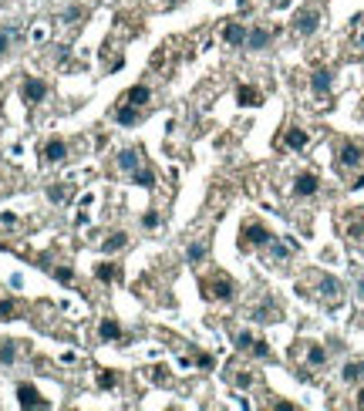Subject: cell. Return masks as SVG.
I'll return each instance as SVG.
<instances>
[{
	"label": "cell",
	"mask_w": 364,
	"mask_h": 411,
	"mask_svg": "<svg viewBox=\"0 0 364 411\" xmlns=\"http://www.w3.org/2000/svg\"><path fill=\"white\" fill-rule=\"evenodd\" d=\"M250 354H253V357H270V344H267L263 337H253V344H250Z\"/></svg>",
	"instance_id": "29"
},
{
	"label": "cell",
	"mask_w": 364,
	"mask_h": 411,
	"mask_svg": "<svg viewBox=\"0 0 364 411\" xmlns=\"http://www.w3.org/2000/svg\"><path fill=\"white\" fill-rule=\"evenodd\" d=\"M115 122L119 125H138L142 122V111H138L135 105H125V102H121V105L115 108Z\"/></svg>",
	"instance_id": "15"
},
{
	"label": "cell",
	"mask_w": 364,
	"mask_h": 411,
	"mask_svg": "<svg viewBox=\"0 0 364 411\" xmlns=\"http://www.w3.org/2000/svg\"><path fill=\"white\" fill-rule=\"evenodd\" d=\"M307 364H310V367H324V364H327V350L320 348V344H310V348H307Z\"/></svg>",
	"instance_id": "21"
},
{
	"label": "cell",
	"mask_w": 364,
	"mask_h": 411,
	"mask_svg": "<svg viewBox=\"0 0 364 411\" xmlns=\"http://www.w3.org/2000/svg\"><path fill=\"white\" fill-rule=\"evenodd\" d=\"M354 405H358V408H364V388L358 391V401H354Z\"/></svg>",
	"instance_id": "42"
},
{
	"label": "cell",
	"mask_w": 364,
	"mask_h": 411,
	"mask_svg": "<svg viewBox=\"0 0 364 411\" xmlns=\"http://www.w3.org/2000/svg\"><path fill=\"white\" fill-rule=\"evenodd\" d=\"M233 381H236V384H240V388H250V384H253V381H257V378H253V374H250V371H243V367H240V371H236V374H233Z\"/></svg>",
	"instance_id": "36"
},
{
	"label": "cell",
	"mask_w": 364,
	"mask_h": 411,
	"mask_svg": "<svg viewBox=\"0 0 364 411\" xmlns=\"http://www.w3.org/2000/svg\"><path fill=\"white\" fill-rule=\"evenodd\" d=\"M320 192V179L314 172H301L297 179H293V196L297 199H314Z\"/></svg>",
	"instance_id": "5"
},
{
	"label": "cell",
	"mask_w": 364,
	"mask_h": 411,
	"mask_svg": "<svg viewBox=\"0 0 364 411\" xmlns=\"http://www.w3.org/2000/svg\"><path fill=\"white\" fill-rule=\"evenodd\" d=\"M358 44H361V47H364V31H361V41H358Z\"/></svg>",
	"instance_id": "44"
},
{
	"label": "cell",
	"mask_w": 364,
	"mask_h": 411,
	"mask_svg": "<svg viewBox=\"0 0 364 411\" xmlns=\"http://www.w3.org/2000/svg\"><path fill=\"white\" fill-rule=\"evenodd\" d=\"M132 183L152 189V185H155V172H152V168H145V166H138L135 172H132Z\"/></svg>",
	"instance_id": "22"
},
{
	"label": "cell",
	"mask_w": 364,
	"mask_h": 411,
	"mask_svg": "<svg viewBox=\"0 0 364 411\" xmlns=\"http://www.w3.org/2000/svg\"><path fill=\"white\" fill-rule=\"evenodd\" d=\"M95 276H98L102 283H111V280L119 276V266H115V263H98V266H95Z\"/></svg>",
	"instance_id": "26"
},
{
	"label": "cell",
	"mask_w": 364,
	"mask_h": 411,
	"mask_svg": "<svg viewBox=\"0 0 364 411\" xmlns=\"http://www.w3.org/2000/svg\"><path fill=\"white\" fill-rule=\"evenodd\" d=\"M253 320H263V324H273L277 320V307L270 304V300H263L260 307H253V314H250Z\"/></svg>",
	"instance_id": "19"
},
{
	"label": "cell",
	"mask_w": 364,
	"mask_h": 411,
	"mask_svg": "<svg viewBox=\"0 0 364 411\" xmlns=\"http://www.w3.org/2000/svg\"><path fill=\"white\" fill-rule=\"evenodd\" d=\"M115 384H119V374H115V371H102V374H98V388H105V391H111Z\"/></svg>",
	"instance_id": "32"
},
{
	"label": "cell",
	"mask_w": 364,
	"mask_h": 411,
	"mask_svg": "<svg viewBox=\"0 0 364 411\" xmlns=\"http://www.w3.org/2000/svg\"><path fill=\"white\" fill-rule=\"evenodd\" d=\"M78 17H85V7H68V11H64V20H68V24H78Z\"/></svg>",
	"instance_id": "37"
},
{
	"label": "cell",
	"mask_w": 364,
	"mask_h": 411,
	"mask_svg": "<svg viewBox=\"0 0 364 411\" xmlns=\"http://www.w3.org/2000/svg\"><path fill=\"white\" fill-rule=\"evenodd\" d=\"M115 162H119L121 172H128V176H132V172H135V168L142 166V152H138V149H121Z\"/></svg>",
	"instance_id": "12"
},
{
	"label": "cell",
	"mask_w": 364,
	"mask_h": 411,
	"mask_svg": "<svg viewBox=\"0 0 364 411\" xmlns=\"http://www.w3.org/2000/svg\"><path fill=\"white\" fill-rule=\"evenodd\" d=\"M17 401H20V408H47V401L41 398V391L34 388V384H17Z\"/></svg>",
	"instance_id": "7"
},
{
	"label": "cell",
	"mask_w": 364,
	"mask_h": 411,
	"mask_svg": "<svg viewBox=\"0 0 364 411\" xmlns=\"http://www.w3.org/2000/svg\"><path fill=\"white\" fill-rule=\"evenodd\" d=\"M270 7H287V0H267Z\"/></svg>",
	"instance_id": "41"
},
{
	"label": "cell",
	"mask_w": 364,
	"mask_h": 411,
	"mask_svg": "<svg viewBox=\"0 0 364 411\" xmlns=\"http://www.w3.org/2000/svg\"><path fill=\"white\" fill-rule=\"evenodd\" d=\"M317 287H320V297L327 300V307H334V304H341V283L334 280V276H317Z\"/></svg>",
	"instance_id": "9"
},
{
	"label": "cell",
	"mask_w": 364,
	"mask_h": 411,
	"mask_svg": "<svg viewBox=\"0 0 364 411\" xmlns=\"http://www.w3.org/2000/svg\"><path fill=\"white\" fill-rule=\"evenodd\" d=\"M341 381H348V384L364 381V364H361V361H348V364H344V371H341Z\"/></svg>",
	"instance_id": "17"
},
{
	"label": "cell",
	"mask_w": 364,
	"mask_h": 411,
	"mask_svg": "<svg viewBox=\"0 0 364 411\" xmlns=\"http://www.w3.org/2000/svg\"><path fill=\"white\" fill-rule=\"evenodd\" d=\"M358 293H361V304H364V280H361V283H358Z\"/></svg>",
	"instance_id": "43"
},
{
	"label": "cell",
	"mask_w": 364,
	"mask_h": 411,
	"mask_svg": "<svg viewBox=\"0 0 364 411\" xmlns=\"http://www.w3.org/2000/svg\"><path fill=\"white\" fill-rule=\"evenodd\" d=\"M0 223H4V226H14L17 219H14V213H4V216H0Z\"/></svg>",
	"instance_id": "40"
},
{
	"label": "cell",
	"mask_w": 364,
	"mask_h": 411,
	"mask_svg": "<svg viewBox=\"0 0 364 411\" xmlns=\"http://www.w3.org/2000/svg\"><path fill=\"white\" fill-rule=\"evenodd\" d=\"M125 246H128V236H125L121 229H115V233H108V240L102 243V253H119Z\"/></svg>",
	"instance_id": "16"
},
{
	"label": "cell",
	"mask_w": 364,
	"mask_h": 411,
	"mask_svg": "<svg viewBox=\"0 0 364 411\" xmlns=\"http://www.w3.org/2000/svg\"><path fill=\"white\" fill-rule=\"evenodd\" d=\"M159 223H162V216L155 213V209H149V213L142 216V226L145 229H159Z\"/></svg>",
	"instance_id": "35"
},
{
	"label": "cell",
	"mask_w": 364,
	"mask_h": 411,
	"mask_svg": "<svg viewBox=\"0 0 364 411\" xmlns=\"http://www.w3.org/2000/svg\"><path fill=\"white\" fill-rule=\"evenodd\" d=\"M273 41V31H267V27H253V31H246V47L250 51H267Z\"/></svg>",
	"instance_id": "10"
},
{
	"label": "cell",
	"mask_w": 364,
	"mask_h": 411,
	"mask_svg": "<svg viewBox=\"0 0 364 411\" xmlns=\"http://www.w3.org/2000/svg\"><path fill=\"white\" fill-rule=\"evenodd\" d=\"M361 115H364V108H361Z\"/></svg>",
	"instance_id": "45"
},
{
	"label": "cell",
	"mask_w": 364,
	"mask_h": 411,
	"mask_svg": "<svg viewBox=\"0 0 364 411\" xmlns=\"http://www.w3.org/2000/svg\"><path fill=\"white\" fill-rule=\"evenodd\" d=\"M11 44H14V31L11 27H0V58L11 51Z\"/></svg>",
	"instance_id": "33"
},
{
	"label": "cell",
	"mask_w": 364,
	"mask_h": 411,
	"mask_svg": "<svg viewBox=\"0 0 364 411\" xmlns=\"http://www.w3.org/2000/svg\"><path fill=\"white\" fill-rule=\"evenodd\" d=\"M47 199H51V202H64V199H68V185H51V189H47Z\"/></svg>",
	"instance_id": "34"
},
{
	"label": "cell",
	"mask_w": 364,
	"mask_h": 411,
	"mask_svg": "<svg viewBox=\"0 0 364 411\" xmlns=\"http://www.w3.org/2000/svg\"><path fill=\"white\" fill-rule=\"evenodd\" d=\"M51 274H54L58 283H75V270H71V266H54Z\"/></svg>",
	"instance_id": "31"
},
{
	"label": "cell",
	"mask_w": 364,
	"mask_h": 411,
	"mask_svg": "<svg viewBox=\"0 0 364 411\" xmlns=\"http://www.w3.org/2000/svg\"><path fill=\"white\" fill-rule=\"evenodd\" d=\"M320 27V14L317 11H301L297 20H293V31L301 34V37H310V34H317Z\"/></svg>",
	"instance_id": "8"
},
{
	"label": "cell",
	"mask_w": 364,
	"mask_h": 411,
	"mask_svg": "<svg viewBox=\"0 0 364 411\" xmlns=\"http://www.w3.org/2000/svg\"><path fill=\"white\" fill-rule=\"evenodd\" d=\"M14 317H17V300L0 297V320H14Z\"/></svg>",
	"instance_id": "27"
},
{
	"label": "cell",
	"mask_w": 364,
	"mask_h": 411,
	"mask_svg": "<svg viewBox=\"0 0 364 411\" xmlns=\"http://www.w3.org/2000/svg\"><path fill=\"white\" fill-rule=\"evenodd\" d=\"M284 142H287V149H297V152H301L303 145H307V132H303V128H290Z\"/></svg>",
	"instance_id": "24"
},
{
	"label": "cell",
	"mask_w": 364,
	"mask_h": 411,
	"mask_svg": "<svg viewBox=\"0 0 364 411\" xmlns=\"http://www.w3.org/2000/svg\"><path fill=\"white\" fill-rule=\"evenodd\" d=\"M121 102L125 105H135V108H142L145 102H152V92L145 88V85H135V88H128V92L121 94Z\"/></svg>",
	"instance_id": "14"
},
{
	"label": "cell",
	"mask_w": 364,
	"mask_h": 411,
	"mask_svg": "<svg viewBox=\"0 0 364 411\" xmlns=\"http://www.w3.org/2000/svg\"><path fill=\"white\" fill-rule=\"evenodd\" d=\"M273 240V233L263 223H257V219H250V223H243L240 229V246L243 250H260V246H267Z\"/></svg>",
	"instance_id": "3"
},
{
	"label": "cell",
	"mask_w": 364,
	"mask_h": 411,
	"mask_svg": "<svg viewBox=\"0 0 364 411\" xmlns=\"http://www.w3.org/2000/svg\"><path fill=\"white\" fill-rule=\"evenodd\" d=\"M196 364L202 367V371H212V367H216V357H212V354H196Z\"/></svg>",
	"instance_id": "38"
},
{
	"label": "cell",
	"mask_w": 364,
	"mask_h": 411,
	"mask_svg": "<svg viewBox=\"0 0 364 411\" xmlns=\"http://www.w3.org/2000/svg\"><path fill=\"white\" fill-rule=\"evenodd\" d=\"M20 98H24V105L34 108L41 105L47 98V81L44 78H24V85H20Z\"/></svg>",
	"instance_id": "4"
},
{
	"label": "cell",
	"mask_w": 364,
	"mask_h": 411,
	"mask_svg": "<svg viewBox=\"0 0 364 411\" xmlns=\"http://www.w3.org/2000/svg\"><path fill=\"white\" fill-rule=\"evenodd\" d=\"M17 361V341H0V364L11 367Z\"/></svg>",
	"instance_id": "20"
},
{
	"label": "cell",
	"mask_w": 364,
	"mask_h": 411,
	"mask_svg": "<svg viewBox=\"0 0 364 411\" xmlns=\"http://www.w3.org/2000/svg\"><path fill=\"white\" fill-rule=\"evenodd\" d=\"M267 246H270L273 259H290V257H293V246H287L284 240H277V236H273V240H270Z\"/></svg>",
	"instance_id": "23"
},
{
	"label": "cell",
	"mask_w": 364,
	"mask_h": 411,
	"mask_svg": "<svg viewBox=\"0 0 364 411\" xmlns=\"http://www.w3.org/2000/svg\"><path fill=\"white\" fill-rule=\"evenodd\" d=\"M41 159H44L47 166H58L68 159V142L64 138H47L44 145H41Z\"/></svg>",
	"instance_id": "6"
},
{
	"label": "cell",
	"mask_w": 364,
	"mask_h": 411,
	"mask_svg": "<svg viewBox=\"0 0 364 411\" xmlns=\"http://www.w3.org/2000/svg\"><path fill=\"white\" fill-rule=\"evenodd\" d=\"M223 41H226V44H233V47H246V27H243V24H236V20H233V24H226V27H223Z\"/></svg>",
	"instance_id": "13"
},
{
	"label": "cell",
	"mask_w": 364,
	"mask_h": 411,
	"mask_svg": "<svg viewBox=\"0 0 364 411\" xmlns=\"http://www.w3.org/2000/svg\"><path fill=\"white\" fill-rule=\"evenodd\" d=\"M263 98H260L257 88H250V85H243L240 88V105H260Z\"/></svg>",
	"instance_id": "28"
},
{
	"label": "cell",
	"mask_w": 364,
	"mask_h": 411,
	"mask_svg": "<svg viewBox=\"0 0 364 411\" xmlns=\"http://www.w3.org/2000/svg\"><path fill=\"white\" fill-rule=\"evenodd\" d=\"M186 259H189L193 266H199V263L206 259V243H189L186 246Z\"/></svg>",
	"instance_id": "25"
},
{
	"label": "cell",
	"mask_w": 364,
	"mask_h": 411,
	"mask_svg": "<svg viewBox=\"0 0 364 411\" xmlns=\"http://www.w3.org/2000/svg\"><path fill=\"white\" fill-rule=\"evenodd\" d=\"M98 334H102V341H121V327L115 317H105L102 320V327H98Z\"/></svg>",
	"instance_id": "18"
},
{
	"label": "cell",
	"mask_w": 364,
	"mask_h": 411,
	"mask_svg": "<svg viewBox=\"0 0 364 411\" xmlns=\"http://www.w3.org/2000/svg\"><path fill=\"white\" fill-rule=\"evenodd\" d=\"M310 88H314V94H331V88H334V75L327 71V68H317V71L310 75Z\"/></svg>",
	"instance_id": "11"
},
{
	"label": "cell",
	"mask_w": 364,
	"mask_h": 411,
	"mask_svg": "<svg viewBox=\"0 0 364 411\" xmlns=\"http://www.w3.org/2000/svg\"><path fill=\"white\" fill-rule=\"evenodd\" d=\"M364 166V142H341V149H337V162L334 168L337 172H351V168H361Z\"/></svg>",
	"instance_id": "2"
},
{
	"label": "cell",
	"mask_w": 364,
	"mask_h": 411,
	"mask_svg": "<svg viewBox=\"0 0 364 411\" xmlns=\"http://www.w3.org/2000/svg\"><path fill=\"white\" fill-rule=\"evenodd\" d=\"M152 381H155V384H169L166 367H152Z\"/></svg>",
	"instance_id": "39"
},
{
	"label": "cell",
	"mask_w": 364,
	"mask_h": 411,
	"mask_svg": "<svg viewBox=\"0 0 364 411\" xmlns=\"http://www.w3.org/2000/svg\"><path fill=\"white\" fill-rule=\"evenodd\" d=\"M233 341H236V344H233L236 350H250V344H253V334H250V331H236V334H233Z\"/></svg>",
	"instance_id": "30"
},
{
	"label": "cell",
	"mask_w": 364,
	"mask_h": 411,
	"mask_svg": "<svg viewBox=\"0 0 364 411\" xmlns=\"http://www.w3.org/2000/svg\"><path fill=\"white\" fill-rule=\"evenodd\" d=\"M199 287H202V297H206V300H212V304H229V300L236 297V283H233L226 274L206 276Z\"/></svg>",
	"instance_id": "1"
}]
</instances>
